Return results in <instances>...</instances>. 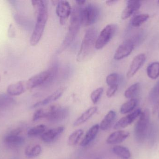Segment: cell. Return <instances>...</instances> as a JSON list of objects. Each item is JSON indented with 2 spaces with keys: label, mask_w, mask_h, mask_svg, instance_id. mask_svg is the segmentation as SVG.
<instances>
[{
  "label": "cell",
  "mask_w": 159,
  "mask_h": 159,
  "mask_svg": "<svg viewBox=\"0 0 159 159\" xmlns=\"http://www.w3.org/2000/svg\"><path fill=\"white\" fill-rule=\"evenodd\" d=\"M86 1H76V2L77 3V4L79 5L80 6L83 5L85 4L86 3Z\"/></svg>",
  "instance_id": "38"
},
{
  "label": "cell",
  "mask_w": 159,
  "mask_h": 159,
  "mask_svg": "<svg viewBox=\"0 0 159 159\" xmlns=\"http://www.w3.org/2000/svg\"></svg>",
  "instance_id": "41"
},
{
  "label": "cell",
  "mask_w": 159,
  "mask_h": 159,
  "mask_svg": "<svg viewBox=\"0 0 159 159\" xmlns=\"http://www.w3.org/2000/svg\"><path fill=\"white\" fill-rule=\"evenodd\" d=\"M149 15L147 14H142L137 15L133 18L131 24L134 27H140L143 23L149 19Z\"/></svg>",
  "instance_id": "28"
},
{
  "label": "cell",
  "mask_w": 159,
  "mask_h": 159,
  "mask_svg": "<svg viewBox=\"0 0 159 159\" xmlns=\"http://www.w3.org/2000/svg\"><path fill=\"white\" fill-rule=\"evenodd\" d=\"M116 30V26L115 24H110L105 26L97 37L95 43V48L101 49L104 47L112 39Z\"/></svg>",
  "instance_id": "7"
},
{
  "label": "cell",
  "mask_w": 159,
  "mask_h": 159,
  "mask_svg": "<svg viewBox=\"0 0 159 159\" xmlns=\"http://www.w3.org/2000/svg\"><path fill=\"white\" fill-rule=\"evenodd\" d=\"M14 19L16 21V22L20 26L26 28L28 27L27 24V21L26 20L25 17L20 15L19 14H16L14 15Z\"/></svg>",
  "instance_id": "33"
},
{
  "label": "cell",
  "mask_w": 159,
  "mask_h": 159,
  "mask_svg": "<svg viewBox=\"0 0 159 159\" xmlns=\"http://www.w3.org/2000/svg\"><path fill=\"white\" fill-rule=\"evenodd\" d=\"M42 152V147L40 145L31 144L28 146L25 149V155L29 158L38 157Z\"/></svg>",
  "instance_id": "23"
},
{
  "label": "cell",
  "mask_w": 159,
  "mask_h": 159,
  "mask_svg": "<svg viewBox=\"0 0 159 159\" xmlns=\"http://www.w3.org/2000/svg\"><path fill=\"white\" fill-rule=\"evenodd\" d=\"M118 85L110 86L107 91V96L108 98H111L115 95L118 89Z\"/></svg>",
  "instance_id": "35"
},
{
  "label": "cell",
  "mask_w": 159,
  "mask_h": 159,
  "mask_svg": "<svg viewBox=\"0 0 159 159\" xmlns=\"http://www.w3.org/2000/svg\"><path fill=\"white\" fill-rule=\"evenodd\" d=\"M71 7L67 1H60L58 3L56 8V13L58 16L61 20V22H63L64 19L69 17L72 13Z\"/></svg>",
  "instance_id": "12"
},
{
  "label": "cell",
  "mask_w": 159,
  "mask_h": 159,
  "mask_svg": "<svg viewBox=\"0 0 159 159\" xmlns=\"http://www.w3.org/2000/svg\"><path fill=\"white\" fill-rule=\"evenodd\" d=\"M140 88V84L136 83L129 87L124 93V96L127 99H134V97L137 95Z\"/></svg>",
  "instance_id": "27"
},
{
  "label": "cell",
  "mask_w": 159,
  "mask_h": 159,
  "mask_svg": "<svg viewBox=\"0 0 159 159\" xmlns=\"http://www.w3.org/2000/svg\"><path fill=\"white\" fill-rule=\"evenodd\" d=\"M80 24V9L78 7L76 6L72 10L68 32L62 44L57 51V53L60 54L62 53L70 45L79 32Z\"/></svg>",
  "instance_id": "2"
},
{
  "label": "cell",
  "mask_w": 159,
  "mask_h": 159,
  "mask_svg": "<svg viewBox=\"0 0 159 159\" xmlns=\"http://www.w3.org/2000/svg\"><path fill=\"white\" fill-rule=\"evenodd\" d=\"M148 76L152 79H156L159 77V62H153L148 66Z\"/></svg>",
  "instance_id": "24"
},
{
  "label": "cell",
  "mask_w": 159,
  "mask_h": 159,
  "mask_svg": "<svg viewBox=\"0 0 159 159\" xmlns=\"http://www.w3.org/2000/svg\"><path fill=\"white\" fill-rule=\"evenodd\" d=\"M117 1H114V0H108V1H106V3L107 5L109 6H111L114 5L117 2Z\"/></svg>",
  "instance_id": "37"
},
{
  "label": "cell",
  "mask_w": 159,
  "mask_h": 159,
  "mask_svg": "<svg viewBox=\"0 0 159 159\" xmlns=\"http://www.w3.org/2000/svg\"><path fill=\"white\" fill-rule=\"evenodd\" d=\"M137 103L138 101L136 99H130L121 105L120 108V113L122 115L130 113L135 108Z\"/></svg>",
  "instance_id": "26"
},
{
  "label": "cell",
  "mask_w": 159,
  "mask_h": 159,
  "mask_svg": "<svg viewBox=\"0 0 159 159\" xmlns=\"http://www.w3.org/2000/svg\"><path fill=\"white\" fill-rule=\"evenodd\" d=\"M69 115V109L66 107H62L58 105H51L48 109H46V119L50 122H59L65 119Z\"/></svg>",
  "instance_id": "8"
},
{
  "label": "cell",
  "mask_w": 159,
  "mask_h": 159,
  "mask_svg": "<svg viewBox=\"0 0 159 159\" xmlns=\"http://www.w3.org/2000/svg\"><path fill=\"white\" fill-rule=\"evenodd\" d=\"M15 100L8 94H0V109H5L14 105Z\"/></svg>",
  "instance_id": "25"
},
{
  "label": "cell",
  "mask_w": 159,
  "mask_h": 159,
  "mask_svg": "<svg viewBox=\"0 0 159 159\" xmlns=\"http://www.w3.org/2000/svg\"><path fill=\"white\" fill-rule=\"evenodd\" d=\"M116 115L115 111L111 110L108 112L99 125L100 129L103 131L108 129L114 123L116 119Z\"/></svg>",
  "instance_id": "21"
},
{
  "label": "cell",
  "mask_w": 159,
  "mask_h": 159,
  "mask_svg": "<svg viewBox=\"0 0 159 159\" xmlns=\"http://www.w3.org/2000/svg\"><path fill=\"white\" fill-rule=\"evenodd\" d=\"M119 75L116 73H113L110 74L107 76L106 78L107 84L109 87L115 85H118L119 81Z\"/></svg>",
  "instance_id": "31"
},
{
  "label": "cell",
  "mask_w": 159,
  "mask_h": 159,
  "mask_svg": "<svg viewBox=\"0 0 159 159\" xmlns=\"http://www.w3.org/2000/svg\"><path fill=\"white\" fill-rule=\"evenodd\" d=\"M8 35L9 37H11V38L15 37V35H16V30H15L14 26L12 24L9 25V28H8Z\"/></svg>",
  "instance_id": "36"
},
{
  "label": "cell",
  "mask_w": 159,
  "mask_h": 159,
  "mask_svg": "<svg viewBox=\"0 0 159 159\" xmlns=\"http://www.w3.org/2000/svg\"><path fill=\"white\" fill-rule=\"evenodd\" d=\"M97 111V107L95 106L89 108L75 120L73 124L74 126L77 127L85 123L91 118L96 113Z\"/></svg>",
  "instance_id": "20"
},
{
  "label": "cell",
  "mask_w": 159,
  "mask_h": 159,
  "mask_svg": "<svg viewBox=\"0 0 159 159\" xmlns=\"http://www.w3.org/2000/svg\"><path fill=\"white\" fill-rule=\"evenodd\" d=\"M129 133L125 130H118L111 133L107 139L106 143L108 144L120 143L124 142L129 137Z\"/></svg>",
  "instance_id": "15"
},
{
  "label": "cell",
  "mask_w": 159,
  "mask_h": 159,
  "mask_svg": "<svg viewBox=\"0 0 159 159\" xmlns=\"http://www.w3.org/2000/svg\"><path fill=\"white\" fill-rule=\"evenodd\" d=\"M113 153L121 159H129L131 157V153L127 147L122 146H116L113 147Z\"/></svg>",
  "instance_id": "22"
},
{
  "label": "cell",
  "mask_w": 159,
  "mask_h": 159,
  "mask_svg": "<svg viewBox=\"0 0 159 159\" xmlns=\"http://www.w3.org/2000/svg\"><path fill=\"white\" fill-rule=\"evenodd\" d=\"M141 3L140 1H127V6L122 12L121 18L125 20L129 18L132 16L135 12L138 11L141 7Z\"/></svg>",
  "instance_id": "14"
},
{
  "label": "cell",
  "mask_w": 159,
  "mask_h": 159,
  "mask_svg": "<svg viewBox=\"0 0 159 159\" xmlns=\"http://www.w3.org/2000/svg\"><path fill=\"white\" fill-rule=\"evenodd\" d=\"M142 110L138 109L129 114L128 115L120 119L114 126V129L116 130L124 129L131 124L137 118L140 117L142 114Z\"/></svg>",
  "instance_id": "10"
},
{
  "label": "cell",
  "mask_w": 159,
  "mask_h": 159,
  "mask_svg": "<svg viewBox=\"0 0 159 159\" xmlns=\"http://www.w3.org/2000/svg\"><path fill=\"white\" fill-rule=\"evenodd\" d=\"M135 46L131 39L126 40L116 50L114 58L116 60H119L128 57L132 53Z\"/></svg>",
  "instance_id": "9"
},
{
  "label": "cell",
  "mask_w": 159,
  "mask_h": 159,
  "mask_svg": "<svg viewBox=\"0 0 159 159\" xmlns=\"http://www.w3.org/2000/svg\"><path fill=\"white\" fill-rule=\"evenodd\" d=\"M103 88L102 87L98 88L93 91L91 94L90 98L92 101L95 104L98 102L103 92Z\"/></svg>",
  "instance_id": "32"
},
{
  "label": "cell",
  "mask_w": 159,
  "mask_h": 159,
  "mask_svg": "<svg viewBox=\"0 0 159 159\" xmlns=\"http://www.w3.org/2000/svg\"><path fill=\"white\" fill-rule=\"evenodd\" d=\"M64 130V127H60L46 131L41 135V139L43 142L48 143H53L58 139Z\"/></svg>",
  "instance_id": "13"
},
{
  "label": "cell",
  "mask_w": 159,
  "mask_h": 159,
  "mask_svg": "<svg viewBox=\"0 0 159 159\" xmlns=\"http://www.w3.org/2000/svg\"><path fill=\"white\" fill-rule=\"evenodd\" d=\"M26 89H27L26 83L23 81H19L9 85L7 91L10 96H18L24 92Z\"/></svg>",
  "instance_id": "16"
},
{
  "label": "cell",
  "mask_w": 159,
  "mask_h": 159,
  "mask_svg": "<svg viewBox=\"0 0 159 159\" xmlns=\"http://www.w3.org/2000/svg\"><path fill=\"white\" fill-rule=\"evenodd\" d=\"M100 129V126L98 124H95L91 127L88 131L83 140L80 143L82 147H85L89 144L96 137Z\"/></svg>",
  "instance_id": "17"
},
{
  "label": "cell",
  "mask_w": 159,
  "mask_h": 159,
  "mask_svg": "<svg viewBox=\"0 0 159 159\" xmlns=\"http://www.w3.org/2000/svg\"><path fill=\"white\" fill-rule=\"evenodd\" d=\"M100 10L97 6L89 3L80 9L81 24L84 26H90L95 23L99 18Z\"/></svg>",
  "instance_id": "6"
},
{
  "label": "cell",
  "mask_w": 159,
  "mask_h": 159,
  "mask_svg": "<svg viewBox=\"0 0 159 159\" xmlns=\"http://www.w3.org/2000/svg\"><path fill=\"white\" fill-rule=\"evenodd\" d=\"M46 109H40L36 110L33 116V121H35L43 118H46Z\"/></svg>",
  "instance_id": "34"
},
{
  "label": "cell",
  "mask_w": 159,
  "mask_h": 159,
  "mask_svg": "<svg viewBox=\"0 0 159 159\" xmlns=\"http://www.w3.org/2000/svg\"><path fill=\"white\" fill-rule=\"evenodd\" d=\"M97 35L95 28H90L86 31L76 58L77 61L81 62L89 58L95 47Z\"/></svg>",
  "instance_id": "3"
},
{
  "label": "cell",
  "mask_w": 159,
  "mask_h": 159,
  "mask_svg": "<svg viewBox=\"0 0 159 159\" xmlns=\"http://www.w3.org/2000/svg\"><path fill=\"white\" fill-rule=\"evenodd\" d=\"M83 134V131L78 129L71 134L68 139V144L70 146H75L78 143L81 136Z\"/></svg>",
  "instance_id": "29"
},
{
  "label": "cell",
  "mask_w": 159,
  "mask_h": 159,
  "mask_svg": "<svg viewBox=\"0 0 159 159\" xmlns=\"http://www.w3.org/2000/svg\"><path fill=\"white\" fill-rule=\"evenodd\" d=\"M64 90H65L64 88H61L59 89L50 96H48L47 98L45 99L44 100L36 103L33 106V107L35 108V107H39V106H43V105H46L50 103L57 101L59 98H60L61 95L63 94Z\"/></svg>",
  "instance_id": "18"
},
{
  "label": "cell",
  "mask_w": 159,
  "mask_h": 159,
  "mask_svg": "<svg viewBox=\"0 0 159 159\" xmlns=\"http://www.w3.org/2000/svg\"><path fill=\"white\" fill-rule=\"evenodd\" d=\"M46 127L43 124L37 125L30 129L28 132V136L30 137L41 135L46 131Z\"/></svg>",
  "instance_id": "30"
},
{
  "label": "cell",
  "mask_w": 159,
  "mask_h": 159,
  "mask_svg": "<svg viewBox=\"0 0 159 159\" xmlns=\"http://www.w3.org/2000/svg\"><path fill=\"white\" fill-rule=\"evenodd\" d=\"M20 130L17 129L11 132L6 136L5 141L6 143L12 145H18L23 143L24 139L19 135Z\"/></svg>",
  "instance_id": "19"
},
{
  "label": "cell",
  "mask_w": 159,
  "mask_h": 159,
  "mask_svg": "<svg viewBox=\"0 0 159 159\" xmlns=\"http://www.w3.org/2000/svg\"><path fill=\"white\" fill-rule=\"evenodd\" d=\"M150 126V114L148 110L142 112L134 127L135 139L139 143H143L148 137Z\"/></svg>",
  "instance_id": "4"
},
{
  "label": "cell",
  "mask_w": 159,
  "mask_h": 159,
  "mask_svg": "<svg viewBox=\"0 0 159 159\" xmlns=\"http://www.w3.org/2000/svg\"><path fill=\"white\" fill-rule=\"evenodd\" d=\"M57 65H53L46 71L39 73L30 78L26 83V88L32 89L51 81L56 74Z\"/></svg>",
  "instance_id": "5"
},
{
  "label": "cell",
  "mask_w": 159,
  "mask_h": 159,
  "mask_svg": "<svg viewBox=\"0 0 159 159\" xmlns=\"http://www.w3.org/2000/svg\"><path fill=\"white\" fill-rule=\"evenodd\" d=\"M158 90H159V86H158Z\"/></svg>",
  "instance_id": "40"
},
{
  "label": "cell",
  "mask_w": 159,
  "mask_h": 159,
  "mask_svg": "<svg viewBox=\"0 0 159 159\" xmlns=\"http://www.w3.org/2000/svg\"><path fill=\"white\" fill-rule=\"evenodd\" d=\"M1 75H0V80H1Z\"/></svg>",
  "instance_id": "39"
},
{
  "label": "cell",
  "mask_w": 159,
  "mask_h": 159,
  "mask_svg": "<svg viewBox=\"0 0 159 159\" xmlns=\"http://www.w3.org/2000/svg\"><path fill=\"white\" fill-rule=\"evenodd\" d=\"M33 6L35 11L36 21L30 39L31 45L38 44L43 33L48 17L46 1H32Z\"/></svg>",
  "instance_id": "1"
},
{
  "label": "cell",
  "mask_w": 159,
  "mask_h": 159,
  "mask_svg": "<svg viewBox=\"0 0 159 159\" xmlns=\"http://www.w3.org/2000/svg\"><path fill=\"white\" fill-rule=\"evenodd\" d=\"M146 59V57L143 53L139 54L134 57L127 72L128 78H131L137 72L144 63Z\"/></svg>",
  "instance_id": "11"
}]
</instances>
